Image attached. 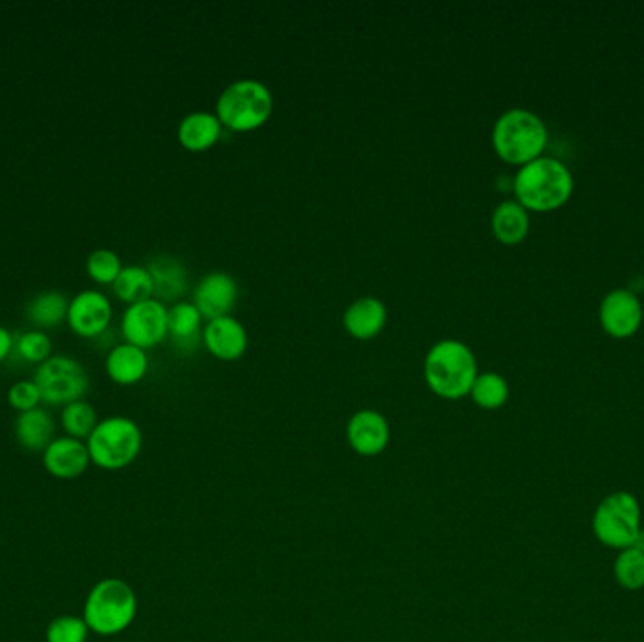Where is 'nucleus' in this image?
Segmentation results:
<instances>
[{"mask_svg":"<svg viewBox=\"0 0 644 642\" xmlns=\"http://www.w3.org/2000/svg\"><path fill=\"white\" fill-rule=\"evenodd\" d=\"M477 375V358L464 341H437L424 358L428 388L443 400L456 401L469 396Z\"/></svg>","mask_w":644,"mask_h":642,"instance_id":"obj_1","label":"nucleus"},{"mask_svg":"<svg viewBox=\"0 0 644 642\" xmlns=\"http://www.w3.org/2000/svg\"><path fill=\"white\" fill-rule=\"evenodd\" d=\"M573 176L566 164L540 157L520 166L513 179L517 202L528 211H554L566 206L573 195Z\"/></svg>","mask_w":644,"mask_h":642,"instance_id":"obj_2","label":"nucleus"},{"mask_svg":"<svg viewBox=\"0 0 644 642\" xmlns=\"http://www.w3.org/2000/svg\"><path fill=\"white\" fill-rule=\"evenodd\" d=\"M546 144L548 131L543 119L524 108L507 110L493 125V152L511 166H524L543 157Z\"/></svg>","mask_w":644,"mask_h":642,"instance_id":"obj_3","label":"nucleus"},{"mask_svg":"<svg viewBox=\"0 0 644 642\" xmlns=\"http://www.w3.org/2000/svg\"><path fill=\"white\" fill-rule=\"evenodd\" d=\"M138 612V597L121 578H104L92 586L84 605V620L92 633L112 637L131 628Z\"/></svg>","mask_w":644,"mask_h":642,"instance_id":"obj_4","label":"nucleus"},{"mask_svg":"<svg viewBox=\"0 0 644 642\" xmlns=\"http://www.w3.org/2000/svg\"><path fill=\"white\" fill-rule=\"evenodd\" d=\"M274 112L270 87L258 79H237L224 87L215 104V115L223 129L253 132L268 123Z\"/></svg>","mask_w":644,"mask_h":642,"instance_id":"obj_5","label":"nucleus"},{"mask_svg":"<svg viewBox=\"0 0 644 642\" xmlns=\"http://www.w3.org/2000/svg\"><path fill=\"white\" fill-rule=\"evenodd\" d=\"M86 445L91 464L106 472H119L136 462L144 435L134 420L118 414L100 420Z\"/></svg>","mask_w":644,"mask_h":642,"instance_id":"obj_6","label":"nucleus"},{"mask_svg":"<svg viewBox=\"0 0 644 642\" xmlns=\"http://www.w3.org/2000/svg\"><path fill=\"white\" fill-rule=\"evenodd\" d=\"M593 535L609 549H632L641 533V505L637 498L625 490L609 494L592 518Z\"/></svg>","mask_w":644,"mask_h":642,"instance_id":"obj_7","label":"nucleus"},{"mask_svg":"<svg viewBox=\"0 0 644 642\" xmlns=\"http://www.w3.org/2000/svg\"><path fill=\"white\" fill-rule=\"evenodd\" d=\"M42 401L47 406H68L84 400L89 390V374L81 362L68 354H53L34 372Z\"/></svg>","mask_w":644,"mask_h":642,"instance_id":"obj_8","label":"nucleus"},{"mask_svg":"<svg viewBox=\"0 0 644 642\" xmlns=\"http://www.w3.org/2000/svg\"><path fill=\"white\" fill-rule=\"evenodd\" d=\"M121 335L134 347H157L168 337V308L157 298L126 306L121 317Z\"/></svg>","mask_w":644,"mask_h":642,"instance_id":"obj_9","label":"nucleus"},{"mask_svg":"<svg viewBox=\"0 0 644 642\" xmlns=\"http://www.w3.org/2000/svg\"><path fill=\"white\" fill-rule=\"evenodd\" d=\"M113 306L100 290H81L68 303L66 324L84 340H97L112 324Z\"/></svg>","mask_w":644,"mask_h":642,"instance_id":"obj_10","label":"nucleus"},{"mask_svg":"<svg viewBox=\"0 0 644 642\" xmlns=\"http://www.w3.org/2000/svg\"><path fill=\"white\" fill-rule=\"evenodd\" d=\"M599 322L614 340H628L643 324V306L632 290H612L599 308Z\"/></svg>","mask_w":644,"mask_h":642,"instance_id":"obj_11","label":"nucleus"},{"mask_svg":"<svg viewBox=\"0 0 644 642\" xmlns=\"http://www.w3.org/2000/svg\"><path fill=\"white\" fill-rule=\"evenodd\" d=\"M237 281L226 272H210L198 281L192 292V303L202 313L206 321H213L219 317L232 316L236 308Z\"/></svg>","mask_w":644,"mask_h":642,"instance_id":"obj_12","label":"nucleus"},{"mask_svg":"<svg viewBox=\"0 0 644 642\" xmlns=\"http://www.w3.org/2000/svg\"><path fill=\"white\" fill-rule=\"evenodd\" d=\"M204 347L218 361H240L249 347V335L244 324L234 317H219L208 321L202 330Z\"/></svg>","mask_w":644,"mask_h":642,"instance_id":"obj_13","label":"nucleus"},{"mask_svg":"<svg viewBox=\"0 0 644 642\" xmlns=\"http://www.w3.org/2000/svg\"><path fill=\"white\" fill-rule=\"evenodd\" d=\"M347 441L360 456H377L388 446L390 427L385 414L375 409H362L347 422Z\"/></svg>","mask_w":644,"mask_h":642,"instance_id":"obj_14","label":"nucleus"},{"mask_svg":"<svg viewBox=\"0 0 644 642\" xmlns=\"http://www.w3.org/2000/svg\"><path fill=\"white\" fill-rule=\"evenodd\" d=\"M44 467L46 472L60 480H73L81 477L91 464L89 451L84 441L74 438H55L44 451Z\"/></svg>","mask_w":644,"mask_h":642,"instance_id":"obj_15","label":"nucleus"},{"mask_svg":"<svg viewBox=\"0 0 644 642\" xmlns=\"http://www.w3.org/2000/svg\"><path fill=\"white\" fill-rule=\"evenodd\" d=\"M387 306L375 296H362L343 313V328L351 337L369 341L381 334L387 326Z\"/></svg>","mask_w":644,"mask_h":642,"instance_id":"obj_16","label":"nucleus"},{"mask_svg":"<svg viewBox=\"0 0 644 642\" xmlns=\"http://www.w3.org/2000/svg\"><path fill=\"white\" fill-rule=\"evenodd\" d=\"M106 374L119 387H132L144 380L149 372V356L144 348L131 343H119L110 348L104 362Z\"/></svg>","mask_w":644,"mask_h":642,"instance_id":"obj_17","label":"nucleus"},{"mask_svg":"<svg viewBox=\"0 0 644 642\" xmlns=\"http://www.w3.org/2000/svg\"><path fill=\"white\" fill-rule=\"evenodd\" d=\"M223 125L211 112H192L179 121L178 140L184 150L204 153L221 140Z\"/></svg>","mask_w":644,"mask_h":642,"instance_id":"obj_18","label":"nucleus"},{"mask_svg":"<svg viewBox=\"0 0 644 642\" xmlns=\"http://www.w3.org/2000/svg\"><path fill=\"white\" fill-rule=\"evenodd\" d=\"M147 269L153 277L157 300L163 303L174 302L185 295L187 285H189V274H187L184 263L178 261L176 256H155Z\"/></svg>","mask_w":644,"mask_h":642,"instance_id":"obj_19","label":"nucleus"},{"mask_svg":"<svg viewBox=\"0 0 644 642\" xmlns=\"http://www.w3.org/2000/svg\"><path fill=\"white\" fill-rule=\"evenodd\" d=\"M13 432H15V440L25 451L44 453L47 445L55 440L53 438L55 435V420L52 414L47 413L46 409L38 407L33 411L18 414Z\"/></svg>","mask_w":644,"mask_h":642,"instance_id":"obj_20","label":"nucleus"},{"mask_svg":"<svg viewBox=\"0 0 644 642\" xmlns=\"http://www.w3.org/2000/svg\"><path fill=\"white\" fill-rule=\"evenodd\" d=\"M492 234L503 245H519L530 234V211L517 200L501 202L492 213Z\"/></svg>","mask_w":644,"mask_h":642,"instance_id":"obj_21","label":"nucleus"},{"mask_svg":"<svg viewBox=\"0 0 644 642\" xmlns=\"http://www.w3.org/2000/svg\"><path fill=\"white\" fill-rule=\"evenodd\" d=\"M70 300L57 290H44L31 298L25 306L26 321L36 326V330H49L66 322Z\"/></svg>","mask_w":644,"mask_h":642,"instance_id":"obj_22","label":"nucleus"},{"mask_svg":"<svg viewBox=\"0 0 644 642\" xmlns=\"http://www.w3.org/2000/svg\"><path fill=\"white\" fill-rule=\"evenodd\" d=\"M202 313L192 302H176L168 308V335L178 347H195L202 337Z\"/></svg>","mask_w":644,"mask_h":642,"instance_id":"obj_23","label":"nucleus"},{"mask_svg":"<svg viewBox=\"0 0 644 642\" xmlns=\"http://www.w3.org/2000/svg\"><path fill=\"white\" fill-rule=\"evenodd\" d=\"M112 289L113 295L118 296V300L126 306L155 298L153 277L145 266H123L121 274L112 285Z\"/></svg>","mask_w":644,"mask_h":642,"instance_id":"obj_24","label":"nucleus"},{"mask_svg":"<svg viewBox=\"0 0 644 642\" xmlns=\"http://www.w3.org/2000/svg\"><path fill=\"white\" fill-rule=\"evenodd\" d=\"M469 396L475 401V406L480 407V409L496 411V409L506 406L507 400H509V383H507L506 377H501L496 372L479 374L475 379Z\"/></svg>","mask_w":644,"mask_h":642,"instance_id":"obj_25","label":"nucleus"},{"mask_svg":"<svg viewBox=\"0 0 644 642\" xmlns=\"http://www.w3.org/2000/svg\"><path fill=\"white\" fill-rule=\"evenodd\" d=\"M99 422L95 407L86 400L73 401L60 411V427L66 435L74 440H87Z\"/></svg>","mask_w":644,"mask_h":642,"instance_id":"obj_26","label":"nucleus"},{"mask_svg":"<svg viewBox=\"0 0 644 642\" xmlns=\"http://www.w3.org/2000/svg\"><path fill=\"white\" fill-rule=\"evenodd\" d=\"M614 577L625 590L637 591L644 588V552L637 549L620 551L614 560Z\"/></svg>","mask_w":644,"mask_h":642,"instance_id":"obj_27","label":"nucleus"},{"mask_svg":"<svg viewBox=\"0 0 644 642\" xmlns=\"http://www.w3.org/2000/svg\"><path fill=\"white\" fill-rule=\"evenodd\" d=\"M13 353L18 354L21 361L40 366L53 356L52 337L44 330H29L15 337Z\"/></svg>","mask_w":644,"mask_h":642,"instance_id":"obj_28","label":"nucleus"},{"mask_svg":"<svg viewBox=\"0 0 644 642\" xmlns=\"http://www.w3.org/2000/svg\"><path fill=\"white\" fill-rule=\"evenodd\" d=\"M86 269L87 276L97 285H113L123 269V263L115 251L97 250L87 256Z\"/></svg>","mask_w":644,"mask_h":642,"instance_id":"obj_29","label":"nucleus"},{"mask_svg":"<svg viewBox=\"0 0 644 642\" xmlns=\"http://www.w3.org/2000/svg\"><path fill=\"white\" fill-rule=\"evenodd\" d=\"M89 628L86 620L73 615L53 618L46 630V642H87Z\"/></svg>","mask_w":644,"mask_h":642,"instance_id":"obj_30","label":"nucleus"},{"mask_svg":"<svg viewBox=\"0 0 644 642\" xmlns=\"http://www.w3.org/2000/svg\"><path fill=\"white\" fill-rule=\"evenodd\" d=\"M8 403L18 413H26L38 409L42 403V396H40L38 387L34 380H18L13 383L10 390H8Z\"/></svg>","mask_w":644,"mask_h":642,"instance_id":"obj_31","label":"nucleus"},{"mask_svg":"<svg viewBox=\"0 0 644 642\" xmlns=\"http://www.w3.org/2000/svg\"><path fill=\"white\" fill-rule=\"evenodd\" d=\"M13 345H15V337L12 332L8 328L0 326V364L13 353Z\"/></svg>","mask_w":644,"mask_h":642,"instance_id":"obj_32","label":"nucleus"},{"mask_svg":"<svg viewBox=\"0 0 644 642\" xmlns=\"http://www.w3.org/2000/svg\"><path fill=\"white\" fill-rule=\"evenodd\" d=\"M633 549H637V551L644 552V530H641V533H639V538L635 539V543H633Z\"/></svg>","mask_w":644,"mask_h":642,"instance_id":"obj_33","label":"nucleus"}]
</instances>
